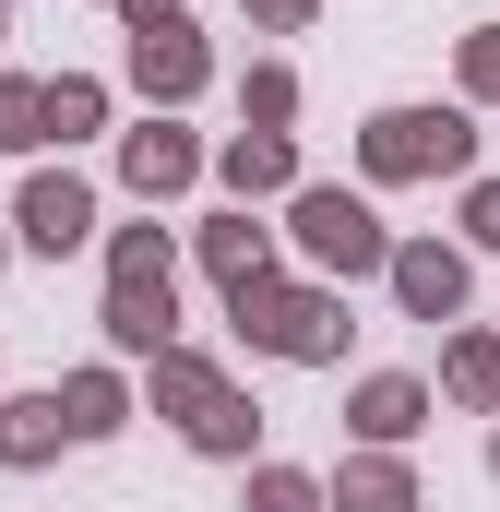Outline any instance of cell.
I'll return each instance as SVG.
<instances>
[{
	"instance_id": "6da1fadb",
	"label": "cell",
	"mask_w": 500,
	"mask_h": 512,
	"mask_svg": "<svg viewBox=\"0 0 500 512\" xmlns=\"http://www.w3.org/2000/svg\"><path fill=\"white\" fill-rule=\"evenodd\" d=\"M108 334H120V346H155V334H167V251H155V239H131V251H120Z\"/></svg>"
},
{
	"instance_id": "7a4b0ae2",
	"label": "cell",
	"mask_w": 500,
	"mask_h": 512,
	"mask_svg": "<svg viewBox=\"0 0 500 512\" xmlns=\"http://www.w3.org/2000/svg\"><path fill=\"white\" fill-rule=\"evenodd\" d=\"M298 239H310V262H346V274L381 262V227L346 203V191H310V203H298Z\"/></svg>"
},
{
	"instance_id": "3957f363",
	"label": "cell",
	"mask_w": 500,
	"mask_h": 512,
	"mask_svg": "<svg viewBox=\"0 0 500 512\" xmlns=\"http://www.w3.org/2000/svg\"><path fill=\"white\" fill-rule=\"evenodd\" d=\"M239 322H262V346H286V358H322L334 346V310L322 298H262V286H239Z\"/></svg>"
},
{
	"instance_id": "277c9868",
	"label": "cell",
	"mask_w": 500,
	"mask_h": 512,
	"mask_svg": "<svg viewBox=\"0 0 500 512\" xmlns=\"http://www.w3.org/2000/svg\"><path fill=\"white\" fill-rule=\"evenodd\" d=\"M370 155H381V167H453V155H465V131L405 108V120H381V131H370Z\"/></svg>"
},
{
	"instance_id": "5b68a950",
	"label": "cell",
	"mask_w": 500,
	"mask_h": 512,
	"mask_svg": "<svg viewBox=\"0 0 500 512\" xmlns=\"http://www.w3.org/2000/svg\"><path fill=\"white\" fill-rule=\"evenodd\" d=\"M84 227H96V203H84L72 179H36V191H24V239H36V251H72Z\"/></svg>"
},
{
	"instance_id": "8992f818",
	"label": "cell",
	"mask_w": 500,
	"mask_h": 512,
	"mask_svg": "<svg viewBox=\"0 0 500 512\" xmlns=\"http://www.w3.org/2000/svg\"><path fill=\"white\" fill-rule=\"evenodd\" d=\"M393 286H405L417 322H441V310L465 298V262H453V251H405V262H393Z\"/></svg>"
},
{
	"instance_id": "52a82bcc",
	"label": "cell",
	"mask_w": 500,
	"mask_h": 512,
	"mask_svg": "<svg viewBox=\"0 0 500 512\" xmlns=\"http://www.w3.org/2000/svg\"><path fill=\"white\" fill-rule=\"evenodd\" d=\"M358 429L405 441V429H417V382H370V393H358Z\"/></svg>"
},
{
	"instance_id": "ba28073f",
	"label": "cell",
	"mask_w": 500,
	"mask_h": 512,
	"mask_svg": "<svg viewBox=\"0 0 500 512\" xmlns=\"http://www.w3.org/2000/svg\"><path fill=\"white\" fill-rule=\"evenodd\" d=\"M131 179H143V191L191 179V143H179V131H143V143H131Z\"/></svg>"
},
{
	"instance_id": "9c48e42d",
	"label": "cell",
	"mask_w": 500,
	"mask_h": 512,
	"mask_svg": "<svg viewBox=\"0 0 500 512\" xmlns=\"http://www.w3.org/2000/svg\"><path fill=\"white\" fill-rule=\"evenodd\" d=\"M227 179H239V191H262V179H286V143H274V131H262V143H239V155H227Z\"/></svg>"
},
{
	"instance_id": "30bf717a",
	"label": "cell",
	"mask_w": 500,
	"mask_h": 512,
	"mask_svg": "<svg viewBox=\"0 0 500 512\" xmlns=\"http://www.w3.org/2000/svg\"><path fill=\"white\" fill-rule=\"evenodd\" d=\"M191 72H203V60H191L179 36H143V84H191Z\"/></svg>"
},
{
	"instance_id": "8fae6325",
	"label": "cell",
	"mask_w": 500,
	"mask_h": 512,
	"mask_svg": "<svg viewBox=\"0 0 500 512\" xmlns=\"http://www.w3.org/2000/svg\"><path fill=\"white\" fill-rule=\"evenodd\" d=\"M346 512H405V477H381V465H370V477H346Z\"/></svg>"
},
{
	"instance_id": "7c38bea8",
	"label": "cell",
	"mask_w": 500,
	"mask_h": 512,
	"mask_svg": "<svg viewBox=\"0 0 500 512\" xmlns=\"http://www.w3.org/2000/svg\"><path fill=\"white\" fill-rule=\"evenodd\" d=\"M48 417H60V405H12V429H0V453H48Z\"/></svg>"
},
{
	"instance_id": "4fadbf2b",
	"label": "cell",
	"mask_w": 500,
	"mask_h": 512,
	"mask_svg": "<svg viewBox=\"0 0 500 512\" xmlns=\"http://www.w3.org/2000/svg\"><path fill=\"white\" fill-rule=\"evenodd\" d=\"M0 143H36V96L24 84H0Z\"/></svg>"
},
{
	"instance_id": "5bb4252c",
	"label": "cell",
	"mask_w": 500,
	"mask_h": 512,
	"mask_svg": "<svg viewBox=\"0 0 500 512\" xmlns=\"http://www.w3.org/2000/svg\"><path fill=\"white\" fill-rule=\"evenodd\" d=\"M262 512H310V489L298 477H262Z\"/></svg>"
},
{
	"instance_id": "9a60e30c",
	"label": "cell",
	"mask_w": 500,
	"mask_h": 512,
	"mask_svg": "<svg viewBox=\"0 0 500 512\" xmlns=\"http://www.w3.org/2000/svg\"><path fill=\"white\" fill-rule=\"evenodd\" d=\"M477 227H489V239H500V191H477Z\"/></svg>"
}]
</instances>
